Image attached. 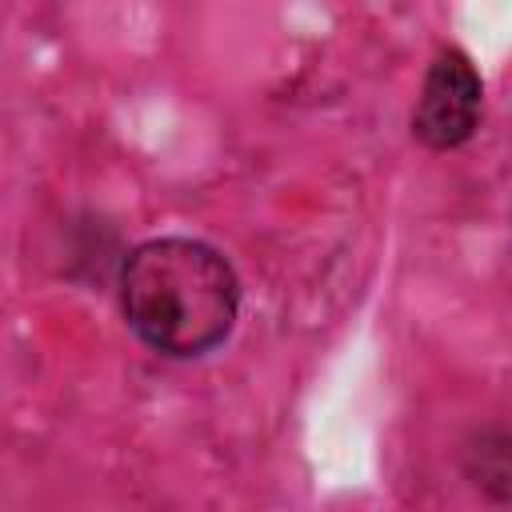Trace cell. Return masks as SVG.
Wrapping results in <instances>:
<instances>
[{
  "mask_svg": "<svg viewBox=\"0 0 512 512\" xmlns=\"http://www.w3.org/2000/svg\"><path fill=\"white\" fill-rule=\"evenodd\" d=\"M120 308L152 352L192 360L228 340L240 280L220 248L192 236H156L124 256Z\"/></svg>",
  "mask_w": 512,
  "mask_h": 512,
  "instance_id": "1",
  "label": "cell"
},
{
  "mask_svg": "<svg viewBox=\"0 0 512 512\" xmlns=\"http://www.w3.org/2000/svg\"><path fill=\"white\" fill-rule=\"evenodd\" d=\"M484 108V84L476 64L460 48H440L424 72L412 112V136L432 152H452L472 140Z\"/></svg>",
  "mask_w": 512,
  "mask_h": 512,
  "instance_id": "2",
  "label": "cell"
},
{
  "mask_svg": "<svg viewBox=\"0 0 512 512\" xmlns=\"http://www.w3.org/2000/svg\"><path fill=\"white\" fill-rule=\"evenodd\" d=\"M468 476L492 504L508 500V436H504V428H488V432H480L472 440Z\"/></svg>",
  "mask_w": 512,
  "mask_h": 512,
  "instance_id": "3",
  "label": "cell"
}]
</instances>
